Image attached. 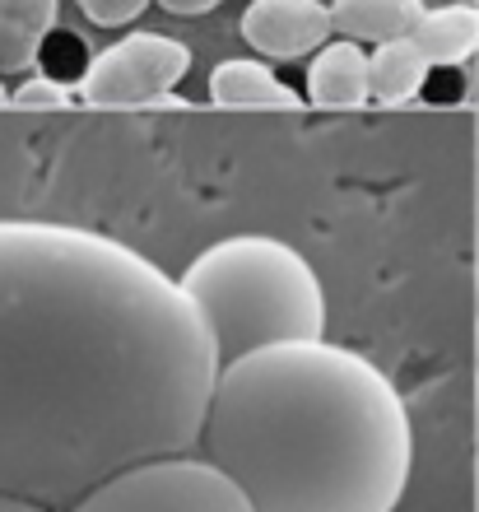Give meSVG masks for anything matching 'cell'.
<instances>
[{
  "mask_svg": "<svg viewBox=\"0 0 479 512\" xmlns=\"http://www.w3.org/2000/svg\"><path fill=\"white\" fill-rule=\"evenodd\" d=\"M219 345L182 280L75 224L0 219V494L75 508L196 452Z\"/></svg>",
  "mask_w": 479,
  "mask_h": 512,
  "instance_id": "1",
  "label": "cell"
},
{
  "mask_svg": "<svg viewBox=\"0 0 479 512\" xmlns=\"http://www.w3.org/2000/svg\"><path fill=\"white\" fill-rule=\"evenodd\" d=\"M256 512H396L414 466L396 382L331 340H289L219 368L200 447Z\"/></svg>",
  "mask_w": 479,
  "mask_h": 512,
  "instance_id": "2",
  "label": "cell"
},
{
  "mask_svg": "<svg viewBox=\"0 0 479 512\" xmlns=\"http://www.w3.org/2000/svg\"><path fill=\"white\" fill-rule=\"evenodd\" d=\"M182 289L219 345V364L242 354L326 340V294L312 261L266 233H238L182 270Z\"/></svg>",
  "mask_w": 479,
  "mask_h": 512,
  "instance_id": "3",
  "label": "cell"
},
{
  "mask_svg": "<svg viewBox=\"0 0 479 512\" xmlns=\"http://www.w3.org/2000/svg\"><path fill=\"white\" fill-rule=\"evenodd\" d=\"M66 512H256L238 480L205 452H177L126 466Z\"/></svg>",
  "mask_w": 479,
  "mask_h": 512,
  "instance_id": "4",
  "label": "cell"
},
{
  "mask_svg": "<svg viewBox=\"0 0 479 512\" xmlns=\"http://www.w3.org/2000/svg\"><path fill=\"white\" fill-rule=\"evenodd\" d=\"M191 70V47L168 38V33H131V38L112 42L84 66L80 103L103 112H149V103L173 94L177 80Z\"/></svg>",
  "mask_w": 479,
  "mask_h": 512,
  "instance_id": "5",
  "label": "cell"
},
{
  "mask_svg": "<svg viewBox=\"0 0 479 512\" xmlns=\"http://www.w3.org/2000/svg\"><path fill=\"white\" fill-rule=\"evenodd\" d=\"M242 38L261 61H303L335 38V14L321 0H252Z\"/></svg>",
  "mask_w": 479,
  "mask_h": 512,
  "instance_id": "6",
  "label": "cell"
},
{
  "mask_svg": "<svg viewBox=\"0 0 479 512\" xmlns=\"http://www.w3.org/2000/svg\"><path fill=\"white\" fill-rule=\"evenodd\" d=\"M307 103L326 112H354L373 103V52H363L354 38L326 42L307 61Z\"/></svg>",
  "mask_w": 479,
  "mask_h": 512,
  "instance_id": "7",
  "label": "cell"
},
{
  "mask_svg": "<svg viewBox=\"0 0 479 512\" xmlns=\"http://www.w3.org/2000/svg\"><path fill=\"white\" fill-rule=\"evenodd\" d=\"M210 103L228 112H298L307 94H298L293 84H284L270 61L256 56H233L210 70Z\"/></svg>",
  "mask_w": 479,
  "mask_h": 512,
  "instance_id": "8",
  "label": "cell"
},
{
  "mask_svg": "<svg viewBox=\"0 0 479 512\" xmlns=\"http://www.w3.org/2000/svg\"><path fill=\"white\" fill-rule=\"evenodd\" d=\"M419 42V52L428 56V66H466L479 52V5L461 0V5H433L419 14V24L410 33Z\"/></svg>",
  "mask_w": 479,
  "mask_h": 512,
  "instance_id": "9",
  "label": "cell"
},
{
  "mask_svg": "<svg viewBox=\"0 0 479 512\" xmlns=\"http://www.w3.org/2000/svg\"><path fill=\"white\" fill-rule=\"evenodd\" d=\"M335 33L354 42H391L410 38L424 0H331Z\"/></svg>",
  "mask_w": 479,
  "mask_h": 512,
  "instance_id": "10",
  "label": "cell"
},
{
  "mask_svg": "<svg viewBox=\"0 0 479 512\" xmlns=\"http://www.w3.org/2000/svg\"><path fill=\"white\" fill-rule=\"evenodd\" d=\"M428 56L414 38H391L373 47V103L377 108H400L428 84Z\"/></svg>",
  "mask_w": 479,
  "mask_h": 512,
  "instance_id": "11",
  "label": "cell"
},
{
  "mask_svg": "<svg viewBox=\"0 0 479 512\" xmlns=\"http://www.w3.org/2000/svg\"><path fill=\"white\" fill-rule=\"evenodd\" d=\"M10 108L19 112H66V108H84L80 103V84L56 80V75H33L10 94Z\"/></svg>",
  "mask_w": 479,
  "mask_h": 512,
  "instance_id": "12",
  "label": "cell"
},
{
  "mask_svg": "<svg viewBox=\"0 0 479 512\" xmlns=\"http://www.w3.org/2000/svg\"><path fill=\"white\" fill-rule=\"evenodd\" d=\"M42 42L33 28L14 24V19H5L0 14V75H19V70H33L42 56Z\"/></svg>",
  "mask_w": 479,
  "mask_h": 512,
  "instance_id": "13",
  "label": "cell"
},
{
  "mask_svg": "<svg viewBox=\"0 0 479 512\" xmlns=\"http://www.w3.org/2000/svg\"><path fill=\"white\" fill-rule=\"evenodd\" d=\"M0 14L14 19V24L33 28L38 38H47L56 28V14H61V0H0Z\"/></svg>",
  "mask_w": 479,
  "mask_h": 512,
  "instance_id": "14",
  "label": "cell"
},
{
  "mask_svg": "<svg viewBox=\"0 0 479 512\" xmlns=\"http://www.w3.org/2000/svg\"><path fill=\"white\" fill-rule=\"evenodd\" d=\"M154 0H80L84 19H94L98 28H121L131 24V19H140V14L149 10Z\"/></svg>",
  "mask_w": 479,
  "mask_h": 512,
  "instance_id": "15",
  "label": "cell"
},
{
  "mask_svg": "<svg viewBox=\"0 0 479 512\" xmlns=\"http://www.w3.org/2000/svg\"><path fill=\"white\" fill-rule=\"evenodd\" d=\"M214 5H224V0H159V10H168V14H205V10H214Z\"/></svg>",
  "mask_w": 479,
  "mask_h": 512,
  "instance_id": "16",
  "label": "cell"
},
{
  "mask_svg": "<svg viewBox=\"0 0 479 512\" xmlns=\"http://www.w3.org/2000/svg\"><path fill=\"white\" fill-rule=\"evenodd\" d=\"M0 512H56V508L33 503V499H19V494H0Z\"/></svg>",
  "mask_w": 479,
  "mask_h": 512,
  "instance_id": "17",
  "label": "cell"
},
{
  "mask_svg": "<svg viewBox=\"0 0 479 512\" xmlns=\"http://www.w3.org/2000/svg\"><path fill=\"white\" fill-rule=\"evenodd\" d=\"M0 108H10V89L5 84H0Z\"/></svg>",
  "mask_w": 479,
  "mask_h": 512,
  "instance_id": "18",
  "label": "cell"
},
{
  "mask_svg": "<svg viewBox=\"0 0 479 512\" xmlns=\"http://www.w3.org/2000/svg\"><path fill=\"white\" fill-rule=\"evenodd\" d=\"M475 419H479V391H475Z\"/></svg>",
  "mask_w": 479,
  "mask_h": 512,
  "instance_id": "19",
  "label": "cell"
},
{
  "mask_svg": "<svg viewBox=\"0 0 479 512\" xmlns=\"http://www.w3.org/2000/svg\"><path fill=\"white\" fill-rule=\"evenodd\" d=\"M475 350H479V326H475Z\"/></svg>",
  "mask_w": 479,
  "mask_h": 512,
  "instance_id": "20",
  "label": "cell"
},
{
  "mask_svg": "<svg viewBox=\"0 0 479 512\" xmlns=\"http://www.w3.org/2000/svg\"><path fill=\"white\" fill-rule=\"evenodd\" d=\"M475 512H479V503H475Z\"/></svg>",
  "mask_w": 479,
  "mask_h": 512,
  "instance_id": "21",
  "label": "cell"
},
{
  "mask_svg": "<svg viewBox=\"0 0 479 512\" xmlns=\"http://www.w3.org/2000/svg\"><path fill=\"white\" fill-rule=\"evenodd\" d=\"M475 5H479V0H475Z\"/></svg>",
  "mask_w": 479,
  "mask_h": 512,
  "instance_id": "22",
  "label": "cell"
}]
</instances>
